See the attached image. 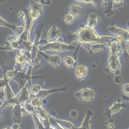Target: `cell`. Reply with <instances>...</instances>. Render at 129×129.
I'll return each instance as SVG.
<instances>
[{
    "label": "cell",
    "mask_w": 129,
    "mask_h": 129,
    "mask_svg": "<svg viewBox=\"0 0 129 129\" xmlns=\"http://www.w3.org/2000/svg\"><path fill=\"white\" fill-rule=\"evenodd\" d=\"M88 74V68L85 65H78L76 67L74 70V76L75 77L79 80H84Z\"/></svg>",
    "instance_id": "obj_15"
},
{
    "label": "cell",
    "mask_w": 129,
    "mask_h": 129,
    "mask_svg": "<svg viewBox=\"0 0 129 129\" xmlns=\"http://www.w3.org/2000/svg\"><path fill=\"white\" fill-rule=\"evenodd\" d=\"M30 66H31L32 69H39V68H40L42 67L41 59L38 57L36 60L30 62Z\"/></svg>",
    "instance_id": "obj_31"
},
{
    "label": "cell",
    "mask_w": 129,
    "mask_h": 129,
    "mask_svg": "<svg viewBox=\"0 0 129 129\" xmlns=\"http://www.w3.org/2000/svg\"><path fill=\"white\" fill-rule=\"evenodd\" d=\"M26 13L27 11H20L17 14V17L18 19L23 23H24L25 20H26Z\"/></svg>",
    "instance_id": "obj_34"
},
{
    "label": "cell",
    "mask_w": 129,
    "mask_h": 129,
    "mask_svg": "<svg viewBox=\"0 0 129 129\" xmlns=\"http://www.w3.org/2000/svg\"><path fill=\"white\" fill-rule=\"evenodd\" d=\"M67 90H68L67 86H63L60 88H49V89H43L42 88L36 97L42 101L52 94L58 93V92H67Z\"/></svg>",
    "instance_id": "obj_11"
},
{
    "label": "cell",
    "mask_w": 129,
    "mask_h": 129,
    "mask_svg": "<svg viewBox=\"0 0 129 129\" xmlns=\"http://www.w3.org/2000/svg\"><path fill=\"white\" fill-rule=\"evenodd\" d=\"M116 39V42L119 44L125 60H129V42L127 38L123 36H115Z\"/></svg>",
    "instance_id": "obj_13"
},
{
    "label": "cell",
    "mask_w": 129,
    "mask_h": 129,
    "mask_svg": "<svg viewBox=\"0 0 129 129\" xmlns=\"http://www.w3.org/2000/svg\"><path fill=\"white\" fill-rule=\"evenodd\" d=\"M62 62H63V65L67 68H68V69H73L77 64L76 60L73 57H72L70 55H66V56H64L63 58V60H62Z\"/></svg>",
    "instance_id": "obj_21"
},
{
    "label": "cell",
    "mask_w": 129,
    "mask_h": 129,
    "mask_svg": "<svg viewBox=\"0 0 129 129\" xmlns=\"http://www.w3.org/2000/svg\"><path fill=\"white\" fill-rule=\"evenodd\" d=\"M124 2L123 1H113V8H119V7L122 6Z\"/></svg>",
    "instance_id": "obj_38"
},
{
    "label": "cell",
    "mask_w": 129,
    "mask_h": 129,
    "mask_svg": "<svg viewBox=\"0 0 129 129\" xmlns=\"http://www.w3.org/2000/svg\"><path fill=\"white\" fill-rule=\"evenodd\" d=\"M11 129H21L20 125L18 123H13L12 125L11 126Z\"/></svg>",
    "instance_id": "obj_40"
},
{
    "label": "cell",
    "mask_w": 129,
    "mask_h": 129,
    "mask_svg": "<svg viewBox=\"0 0 129 129\" xmlns=\"http://www.w3.org/2000/svg\"><path fill=\"white\" fill-rule=\"evenodd\" d=\"M100 20H101V17L98 15H97L96 14H91L88 17L85 25L90 28L94 29L98 24V23L100 22Z\"/></svg>",
    "instance_id": "obj_20"
},
{
    "label": "cell",
    "mask_w": 129,
    "mask_h": 129,
    "mask_svg": "<svg viewBox=\"0 0 129 129\" xmlns=\"http://www.w3.org/2000/svg\"><path fill=\"white\" fill-rule=\"evenodd\" d=\"M35 114L43 124L45 129H50V114L43 108V107L34 108Z\"/></svg>",
    "instance_id": "obj_7"
},
{
    "label": "cell",
    "mask_w": 129,
    "mask_h": 129,
    "mask_svg": "<svg viewBox=\"0 0 129 129\" xmlns=\"http://www.w3.org/2000/svg\"><path fill=\"white\" fill-rule=\"evenodd\" d=\"M107 48H108V50H109V56L119 57V55L121 54H122L121 47H120L119 44L117 42H113Z\"/></svg>",
    "instance_id": "obj_19"
},
{
    "label": "cell",
    "mask_w": 129,
    "mask_h": 129,
    "mask_svg": "<svg viewBox=\"0 0 129 129\" xmlns=\"http://www.w3.org/2000/svg\"><path fill=\"white\" fill-rule=\"evenodd\" d=\"M54 119L63 129H77V127L75 126V125L70 121L60 119L56 118L55 116H54Z\"/></svg>",
    "instance_id": "obj_22"
},
{
    "label": "cell",
    "mask_w": 129,
    "mask_h": 129,
    "mask_svg": "<svg viewBox=\"0 0 129 129\" xmlns=\"http://www.w3.org/2000/svg\"><path fill=\"white\" fill-rule=\"evenodd\" d=\"M28 10L37 11L42 14H43V5L39 2L31 1L29 3V9Z\"/></svg>",
    "instance_id": "obj_24"
},
{
    "label": "cell",
    "mask_w": 129,
    "mask_h": 129,
    "mask_svg": "<svg viewBox=\"0 0 129 129\" xmlns=\"http://www.w3.org/2000/svg\"><path fill=\"white\" fill-rule=\"evenodd\" d=\"M93 116H94V112L91 110H88L85 113L82 125L79 127H77V129H91V119Z\"/></svg>",
    "instance_id": "obj_17"
},
{
    "label": "cell",
    "mask_w": 129,
    "mask_h": 129,
    "mask_svg": "<svg viewBox=\"0 0 129 129\" xmlns=\"http://www.w3.org/2000/svg\"><path fill=\"white\" fill-rule=\"evenodd\" d=\"M104 13L105 16H107V17H111L113 15V14H114V8H113V1H110L108 2V5L105 8V9L104 11Z\"/></svg>",
    "instance_id": "obj_27"
},
{
    "label": "cell",
    "mask_w": 129,
    "mask_h": 129,
    "mask_svg": "<svg viewBox=\"0 0 129 129\" xmlns=\"http://www.w3.org/2000/svg\"><path fill=\"white\" fill-rule=\"evenodd\" d=\"M42 87L40 85L38 84H32L29 87V92L31 96H37L38 94L40 92V91L42 90Z\"/></svg>",
    "instance_id": "obj_26"
},
{
    "label": "cell",
    "mask_w": 129,
    "mask_h": 129,
    "mask_svg": "<svg viewBox=\"0 0 129 129\" xmlns=\"http://www.w3.org/2000/svg\"><path fill=\"white\" fill-rule=\"evenodd\" d=\"M31 71L29 73H24V72H16L15 77L14 79V81H15L17 85H19L20 88H22L25 86H26V84L29 83V86L32 85V79L33 78H36L38 76L33 77L31 75Z\"/></svg>",
    "instance_id": "obj_4"
},
{
    "label": "cell",
    "mask_w": 129,
    "mask_h": 129,
    "mask_svg": "<svg viewBox=\"0 0 129 129\" xmlns=\"http://www.w3.org/2000/svg\"><path fill=\"white\" fill-rule=\"evenodd\" d=\"M15 75H16V71L14 70H8L5 73V78L6 79V80L10 82L11 81L14 80V77H15Z\"/></svg>",
    "instance_id": "obj_29"
},
{
    "label": "cell",
    "mask_w": 129,
    "mask_h": 129,
    "mask_svg": "<svg viewBox=\"0 0 129 129\" xmlns=\"http://www.w3.org/2000/svg\"><path fill=\"white\" fill-rule=\"evenodd\" d=\"M125 105L123 102L120 101H116L114 102L112 105H110L104 112V116L108 118V119H110L112 115L113 114H116V113H118L122 109L125 108Z\"/></svg>",
    "instance_id": "obj_10"
},
{
    "label": "cell",
    "mask_w": 129,
    "mask_h": 129,
    "mask_svg": "<svg viewBox=\"0 0 129 129\" xmlns=\"http://www.w3.org/2000/svg\"><path fill=\"white\" fill-rule=\"evenodd\" d=\"M64 39L70 42H76L81 46L86 48L95 43H101V36H99L94 29L90 28L86 25L81 27L74 33H67Z\"/></svg>",
    "instance_id": "obj_1"
},
{
    "label": "cell",
    "mask_w": 129,
    "mask_h": 129,
    "mask_svg": "<svg viewBox=\"0 0 129 129\" xmlns=\"http://www.w3.org/2000/svg\"><path fill=\"white\" fill-rule=\"evenodd\" d=\"M42 5H50L51 2H47V1H40L39 2Z\"/></svg>",
    "instance_id": "obj_43"
},
{
    "label": "cell",
    "mask_w": 129,
    "mask_h": 129,
    "mask_svg": "<svg viewBox=\"0 0 129 129\" xmlns=\"http://www.w3.org/2000/svg\"><path fill=\"white\" fill-rule=\"evenodd\" d=\"M8 83V82L6 80V79L5 77L3 79H0V92L4 91V89L5 88Z\"/></svg>",
    "instance_id": "obj_36"
},
{
    "label": "cell",
    "mask_w": 129,
    "mask_h": 129,
    "mask_svg": "<svg viewBox=\"0 0 129 129\" xmlns=\"http://www.w3.org/2000/svg\"><path fill=\"white\" fill-rule=\"evenodd\" d=\"M0 26L6 27L11 29L14 33V35L17 38H19L24 31V27L23 25H15L14 23H11L8 20H6L5 19L2 18L1 16H0Z\"/></svg>",
    "instance_id": "obj_6"
},
{
    "label": "cell",
    "mask_w": 129,
    "mask_h": 129,
    "mask_svg": "<svg viewBox=\"0 0 129 129\" xmlns=\"http://www.w3.org/2000/svg\"><path fill=\"white\" fill-rule=\"evenodd\" d=\"M4 119H5V116H2V115H0V122H3V121H4Z\"/></svg>",
    "instance_id": "obj_45"
},
{
    "label": "cell",
    "mask_w": 129,
    "mask_h": 129,
    "mask_svg": "<svg viewBox=\"0 0 129 129\" xmlns=\"http://www.w3.org/2000/svg\"><path fill=\"white\" fill-rule=\"evenodd\" d=\"M75 97H76L81 101L89 103L94 101L95 97V92L93 89L85 87L82 88L80 91L75 93Z\"/></svg>",
    "instance_id": "obj_5"
},
{
    "label": "cell",
    "mask_w": 129,
    "mask_h": 129,
    "mask_svg": "<svg viewBox=\"0 0 129 129\" xmlns=\"http://www.w3.org/2000/svg\"><path fill=\"white\" fill-rule=\"evenodd\" d=\"M128 37H127V39L129 42V21L128 22Z\"/></svg>",
    "instance_id": "obj_46"
},
{
    "label": "cell",
    "mask_w": 129,
    "mask_h": 129,
    "mask_svg": "<svg viewBox=\"0 0 129 129\" xmlns=\"http://www.w3.org/2000/svg\"><path fill=\"white\" fill-rule=\"evenodd\" d=\"M13 110H12V119L14 121V123H18L20 124L23 116L24 115V112H23V107L19 105H14L13 107Z\"/></svg>",
    "instance_id": "obj_14"
},
{
    "label": "cell",
    "mask_w": 129,
    "mask_h": 129,
    "mask_svg": "<svg viewBox=\"0 0 129 129\" xmlns=\"http://www.w3.org/2000/svg\"><path fill=\"white\" fill-rule=\"evenodd\" d=\"M76 47L70 43H66L63 41L55 42H48L47 39H41L39 42V51L43 52H51L54 54L64 53L76 50Z\"/></svg>",
    "instance_id": "obj_2"
},
{
    "label": "cell",
    "mask_w": 129,
    "mask_h": 129,
    "mask_svg": "<svg viewBox=\"0 0 129 129\" xmlns=\"http://www.w3.org/2000/svg\"><path fill=\"white\" fill-rule=\"evenodd\" d=\"M2 129H11V127H7V128H5Z\"/></svg>",
    "instance_id": "obj_47"
},
{
    "label": "cell",
    "mask_w": 129,
    "mask_h": 129,
    "mask_svg": "<svg viewBox=\"0 0 129 129\" xmlns=\"http://www.w3.org/2000/svg\"><path fill=\"white\" fill-rule=\"evenodd\" d=\"M28 103L34 108L42 107V101L41 99H39V98H37L36 96H31L30 95V98H29V101Z\"/></svg>",
    "instance_id": "obj_25"
},
{
    "label": "cell",
    "mask_w": 129,
    "mask_h": 129,
    "mask_svg": "<svg viewBox=\"0 0 129 129\" xmlns=\"http://www.w3.org/2000/svg\"><path fill=\"white\" fill-rule=\"evenodd\" d=\"M106 48V46L103 44H100V43H95L93 45H91L88 47H86L85 48L88 50V51L89 53L91 54H98L101 51H102L103 50H104Z\"/></svg>",
    "instance_id": "obj_23"
},
{
    "label": "cell",
    "mask_w": 129,
    "mask_h": 129,
    "mask_svg": "<svg viewBox=\"0 0 129 129\" xmlns=\"http://www.w3.org/2000/svg\"><path fill=\"white\" fill-rule=\"evenodd\" d=\"M107 29L111 34H113V36H123L125 38L128 37V30L123 28L116 26V25L109 26Z\"/></svg>",
    "instance_id": "obj_18"
},
{
    "label": "cell",
    "mask_w": 129,
    "mask_h": 129,
    "mask_svg": "<svg viewBox=\"0 0 129 129\" xmlns=\"http://www.w3.org/2000/svg\"><path fill=\"white\" fill-rule=\"evenodd\" d=\"M107 129H115V125L112 122H110L107 124Z\"/></svg>",
    "instance_id": "obj_41"
},
{
    "label": "cell",
    "mask_w": 129,
    "mask_h": 129,
    "mask_svg": "<svg viewBox=\"0 0 129 129\" xmlns=\"http://www.w3.org/2000/svg\"><path fill=\"white\" fill-rule=\"evenodd\" d=\"M122 99L123 100V101H126V102H128L129 103V97L128 96H125V95H123Z\"/></svg>",
    "instance_id": "obj_44"
},
{
    "label": "cell",
    "mask_w": 129,
    "mask_h": 129,
    "mask_svg": "<svg viewBox=\"0 0 129 129\" xmlns=\"http://www.w3.org/2000/svg\"><path fill=\"white\" fill-rule=\"evenodd\" d=\"M69 14H71L74 18H79L85 14V9L82 6L78 4H72L69 7Z\"/></svg>",
    "instance_id": "obj_16"
},
{
    "label": "cell",
    "mask_w": 129,
    "mask_h": 129,
    "mask_svg": "<svg viewBox=\"0 0 129 129\" xmlns=\"http://www.w3.org/2000/svg\"><path fill=\"white\" fill-rule=\"evenodd\" d=\"M74 20H75V18L71 15L69 13L67 14L64 17H63V22L67 24V25H71L74 23Z\"/></svg>",
    "instance_id": "obj_30"
},
{
    "label": "cell",
    "mask_w": 129,
    "mask_h": 129,
    "mask_svg": "<svg viewBox=\"0 0 129 129\" xmlns=\"http://www.w3.org/2000/svg\"><path fill=\"white\" fill-rule=\"evenodd\" d=\"M30 98V94L29 92V88L25 86L20 89V91L16 94V99L17 104L20 105L21 107L24 106L27 104Z\"/></svg>",
    "instance_id": "obj_9"
},
{
    "label": "cell",
    "mask_w": 129,
    "mask_h": 129,
    "mask_svg": "<svg viewBox=\"0 0 129 129\" xmlns=\"http://www.w3.org/2000/svg\"><path fill=\"white\" fill-rule=\"evenodd\" d=\"M39 54H40L41 57H42L48 62V63L54 68L59 67L62 63V59L58 54H48L41 51H39Z\"/></svg>",
    "instance_id": "obj_8"
},
{
    "label": "cell",
    "mask_w": 129,
    "mask_h": 129,
    "mask_svg": "<svg viewBox=\"0 0 129 129\" xmlns=\"http://www.w3.org/2000/svg\"><path fill=\"white\" fill-rule=\"evenodd\" d=\"M121 68H122V64L119 57L109 56L107 60V70L109 73L114 74L116 76L120 74Z\"/></svg>",
    "instance_id": "obj_3"
},
{
    "label": "cell",
    "mask_w": 129,
    "mask_h": 129,
    "mask_svg": "<svg viewBox=\"0 0 129 129\" xmlns=\"http://www.w3.org/2000/svg\"><path fill=\"white\" fill-rule=\"evenodd\" d=\"M122 91L123 95L129 97V83H125L122 86Z\"/></svg>",
    "instance_id": "obj_35"
},
{
    "label": "cell",
    "mask_w": 129,
    "mask_h": 129,
    "mask_svg": "<svg viewBox=\"0 0 129 129\" xmlns=\"http://www.w3.org/2000/svg\"><path fill=\"white\" fill-rule=\"evenodd\" d=\"M3 101H4V93L3 91H2L0 92V106L2 104Z\"/></svg>",
    "instance_id": "obj_42"
},
{
    "label": "cell",
    "mask_w": 129,
    "mask_h": 129,
    "mask_svg": "<svg viewBox=\"0 0 129 129\" xmlns=\"http://www.w3.org/2000/svg\"><path fill=\"white\" fill-rule=\"evenodd\" d=\"M75 3L76 4H78V5H79L81 6L85 5V6H88V7H90V6L96 5H97V2H95L94 1H76Z\"/></svg>",
    "instance_id": "obj_33"
},
{
    "label": "cell",
    "mask_w": 129,
    "mask_h": 129,
    "mask_svg": "<svg viewBox=\"0 0 129 129\" xmlns=\"http://www.w3.org/2000/svg\"><path fill=\"white\" fill-rule=\"evenodd\" d=\"M50 128L51 129H63L58 123L54 120V116L50 115Z\"/></svg>",
    "instance_id": "obj_32"
},
{
    "label": "cell",
    "mask_w": 129,
    "mask_h": 129,
    "mask_svg": "<svg viewBox=\"0 0 129 129\" xmlns=\"http://www.w3.org/2000/svg\"><path fill=\"white\" fill-rule=\"evenodd\" d=\"M123 81V77L119 74V75H116L114 76V82L116 84H121Z\"/></svg>",
    "instance_id": "obj_37"
},
{
    "label": "cell",
    "mask_w": 129,
    "mask_h": 129,
    "mask_svg": "<svg viewBox=\"0 0 129 129\" xmlns=\"http://www.w3.org/2000/svg\"><path fill=\"white\" fill-rule=\"evenodd\" d=\"M70 116H71L73 119H76V118H77V116H78L79 114H78V112H77L76 110H72V111L70 112Z\"/></svg>",
    "instance_id": "obj_39"
},
{
    "label": "cell",
    "mask_w": 129,
    "mask_h": 129,
    "mask_svg": "<svg viewBox=\"0 0 129 129\" xmlns=\"http://www.w3.org/2000/svg\"><path fill=\"white\" fill-rule=\"evenodd\" d=\"M27 14H28L29 17H30V19L33 22L37 21L40 18V17L42 15V14L40 12H39L37 11H33V10H28L27 11Z\"/></svg>",
    "instance_id": "obj_28"
},
{
    "label": "cell",
    "mask_w": 129,
    "mask_h": 129,
    "mask_svg": "<svg viewBox=\"0 0 129 129\" xmlns=\"http://www.w3.org/2000/svg\"><path fill=\"white\" fill-rule=\"evenodd\" d=\"M60 35H61V32L60 29L55 25L51 26L47 33L48 42H55L60 41L61 39Z\"/></svg>",
    "instance_id": "obj_12"
},
{
    "label": "cell",
    "mask_w": 129,
    "mask_h": 129,
    "mask_svg": "<svg viewBox=\"0 0 129 129\" xmlns=\"http://www.w3.org/2000/svg\"><path fill=\"white\" fill-rule=\"evenodd\" d=\"M50 129H51V128H50Z\"/></svg>",
    "instance_id": "obj_48"
}]
</instances>
